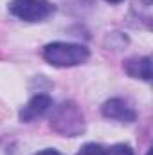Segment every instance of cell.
<instances>
[{
    "mask_svg": "<svg viewBox=\"0 0 153 155\" xmlns=\"http://www.w3.org/2000/svg\"><path fill=\"white\" fill-rule=\"evenodd\" d=\"M43 60L60 69L67 67H77L83 65L90 58V51L81 45V43H72V41H50L43 47L41 51Z\"/></svg>",
    "mask_w": 153,
    "mask_h": 155,
    "instance_id": "cell-1",
    "label": "cell"
},
{
    "mask_svg": "<svg viewBox=\"0 0 153 155\" xmlns=\"http://www.w3.org/2000/svg\"><path fill=\"white\" fill-rule=\"evenodd\" d=\"M34 155H63V153H61V152H58V150H54V148H45V150L36 152Z\"/></svg>",
    "mask_w": 153,
    "mask_h": 155,
    "instance_id": "cell-9",
    "label": "cell"
},
{
    "mask_svg": "<svg viewBox=\"0 0 153 155\" xmlns=\"http://www.w3.org/2000/svg\"><path fill=\"white\" fill-rule=\"evenodd\" d=\"M50 128L63 137H77L85 132V116L83 110L74 101H63L52 110Z\"/></svg>",
    "mask_w": 153,
    "mask_h": 155,
    "instance_id": "cell-2",
    "label": "cell"
},
{
    "mask_svg": "<svg viewBox=\"0 0 153 155\" xmlns=\"http://www.w3.org/2000/svg\"><path fill=\"white\" fill-rule=\"evenodd\" d=\"M56 11V5L49 0H11L9 2V13L29 24L45 22L49 16H52Z\"/></svg>",
    "mask_w": 153,
    "mask_h": 155,
    "instance_id": "cell-3",
    "label": "cell"
},
{
    "mask_svg": "<svg viewBox=\"0 0 153 155\" xmlns=\"http://www.w3.org/2000/svg\"><path fill=\"white\" fill-rule=\"evenodd\" d=\"M101 114H103V117L117 121V123H133L137 119V112L132 107V103L122 97L106 99L101 107Z\"/></svg>",
    "mask_w": 153,
    "mask_h": 155,
    "instance_id": "cell-4",
    "label": "cell"
},
{
    "mask_svg": "<svg viewBox=\"0 0 153 155\" xmlns=\"http://www.w3.org/2000/svg\"><path fill=\"white\" fill-rule=\"evenodd\" d=\"M103 155H135V153H133V148L130 144L117 143V144H112L108 148H103Z\"/></svg>",
    "mask_w": 153,
    "mask_h": 155,
    "instance_id": "cell-7",
    "label": "cell"
},
{
    "mask_svg": "<svg viewBox=\"0 0 153 155\" xmlns=\"http://www.w3.org/2000/svg\"><path fill=\"white\" fill-rule=\"evenodd\" d=\"M148 155H150V153H148Z\"/></svg>",
    "mask_w": 153,
    "mask_h": 155,
    "instance_id": "cell-11",
    "label": "cell"
},
{
    "mask_svg": "<svg viewBox=\"0 0 153 155\" xmlns=\"http://www.w3.org/2000/svg\"><path fill=\"white\" fill-rule=\"evenodd\" d=\"M76 155H103V146L97 143H86L81 146V150Z\"/></svg>",
    "mask_w": 153,
    "mask_h": 155,
    "instance_id": "cell-8",
    "label": "cell"
},
{
    "mask_svg": "<svg viewBox=\"0 0 153 155\" xmlns=\"http://www.w3.org/2000/svg\"><path fill=\"white\" fill-rule=\"evenodd\" d=\"M105 2H108V4H121V2H124V0H105Z\"/></svg>",
    "mask_w": 153,
    "mask_h": 155,
    "instance_id": "cell-10",
    "label": "cell"
},
{
    "mask_svg": "<svg viewBox=\"0 0 153 155\" xmlns=\"http://www.w3.org/2000/svg\"><path fill=\"white\" fill-rule=\"evenodd\" d=\"M124 72L133 79L150 81L151 79V58L150 56H133L124 60L122 63Z\"/></svg>",
    "mask_w": 153,
    "mask_h": 155,
    "instance_id": "cell-6",
    "label": "cell"
},
{
    "mask_svg": "<svg viewBox=\"0 0 153 155\" xmlns=\"http://www.w3.org/2000/svg\"><path fill=\"white\" fill-rule=\"evenodd\" d=\"M50 108H52V97L49 94H36L22 107L18 117L22 123H33L40 117H43Z\"/></svg>",
    "mask_w": 153,
    "mask_h": 155,
    "instance_id": "cell-5",
    "label": "cell"
}]
</instances>
